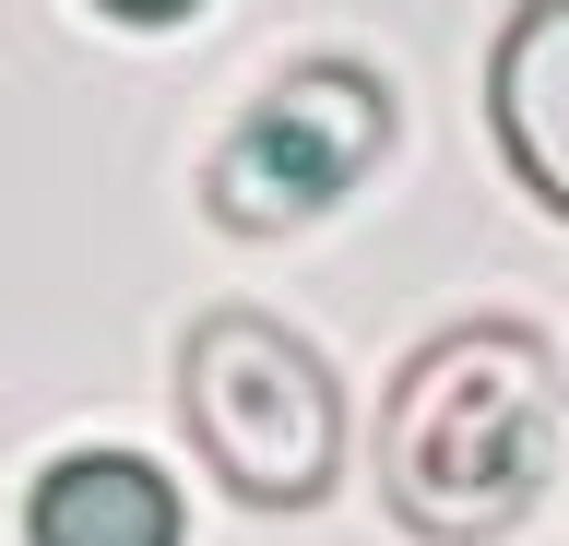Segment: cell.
Wrapping results in <instances>:
<instances>
[{"instance_id":"obj_3","label":"cell","mask_w":569,"mask_h":546,"mask_svg":"<svg viewBox=\"0 0 569 546\" xmlns=\"http://www.w3.org/2000/svg\"><path fill=\"white\" fill-rule=\"evenodd\" d=\"M380 155H391V83L356 72V60H309V72H284L273 96L213 143L202 202H213V226L273 238V226L332 215Z\"/></svg>"},{"instance_id":"obj_4","label":"cell","mask_w":569,"mask_h":546,"mask_svg":"<svg viewBox=\"0 0 569 546\" xmlns=\"http://www.w3.org/2000/svg\"><path fill=\"white\" fill-rule=\"evenodd\" d=\"M487 119H498V155L510 179L569 226V0H522L498 24V60H487Z\"/></svg>"},{"instance_id":"obj_1","label":"cell","mask_w":569,"mask_h":546,"mask_svg":"<svg viewBox=\"0 0 569 546\" xmlns=\"http://www.w3.org/2000/svg\"><path fill=\"white\" fill-rule=\"evenodd\" d=\"M558 464V357L522 321L427 332L380 404V499L427 546H498Z\"/></svg>"},{"instance_id":"obj_2","label":"cell","mask_w":569,"mask_h":546,"mask_svg":"<svg viewBox=\"0 0 569 546\" xmlns=\"http://www.w3.org/2000/svg\"><path fill=\"white\" fill-rule=\"evenodd\" d=\"M178 428L213 464V487H238L249 510L332 499V464H345V393H332L320 345L261 321V309H202L190 321V345H178Z\"/></svg>"},{"instance_id":"obj_5","label":"cell","mask_w":569,"mask_h":546,"mask_svg":"<svg viewBox=\"0 0 569 546\" xmlns=\"http://www.w3.org/2000/svg\"><path fill=\"white\" fill-rule=\"evenodd\" d=\"M24 546H178V487L142 451H60L24 487Z\"/></svg>"},{"instance_id":"obj_6","label":"cell","mask_w":569,"mask_h":546,"mask_svg":"<svg viewBox=\"0 0 569 546\" xmlns=\"http://www.w3.org/2000/svg\"><path fill=\"white\" fill-rule=\"evenodd\" d=\"M96 12H119V24H178V12H202V0H96Z\"/></svg>"}]
</instances>
